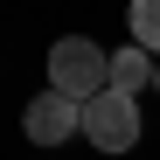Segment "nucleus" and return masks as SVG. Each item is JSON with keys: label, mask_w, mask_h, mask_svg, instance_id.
I'll return each mask as SVG.
<instances>
[{"label": "nucleus", "mask_w": 160, "mask_h": 160, "mask_svg": "<svg viewBox=\"0 0 160 160\" xmlns=\"http://www.w3.org/2000/svg\"><path fill=\"white\" fill-rule=\"evenodd\" d=\"M153 91H160V63H153Z\"/></svg>", "instance_id": "6"}, {"label": "nucleus", "mask_w": 160, "mask_h": 160, "mask_svg": "<svg viewBox=\"0 0 160 160\" xmlns=\"http://www.w3.org/2000/svg\"><path fill=\"white\" fill-rule=\"evenodd\" d=\"M104 77H112V56L91 42V35H63L49 49V91H70V98H98Z\"/></svg>", "instance_id": "1"}, {"label": "nucleus", "mask_w": 160, "mask_h": 160, "mask_svg": "<svg viewBox=\"0 0 160 160\" xmlns=\"http://www.w3.org/2000/svg\"><path fill=\"white\" fill-rule=\"evenodd\" d=\"M84 139L98 153H132L139 146V98H125L104 84L98 98H84Z\"/></svg>", "instance_id": "2"}, {"label": "nucleus", "mask_w": 160, "mask_h": 160, "mask_svg": "<svg viewBox=\"0 0 160 160\" xmlns=\"http://www.w3.org/2000/svg\"><path fill=\"white\" fill-rule=\"evenodd\" d=\"M21 132H28L35 146H63L70 132H84V98H70V91H42V98H28Z\"/></svg>", "instance_id": "3"}, {"label": "nucleus", "mask_w": 160, "mask_h": 160, "mask_svg": "<svg viewBox=\"0 0 160 160\" xmlns=\"http://www.w3.org/2000/svg\"><path fill=\"white\" fill-rule=\"evenodd\" d=\"M153 49H139V42H132V49H112V77H104V84H112V91H125V98H139L146 84H153Z\"/></svg>", "instance_id": "4"}, {"label": "nucleus", "mask_w": 160, "mask_h": 160, "mask_svg": "<svg viewBox=\"0 0 160 160\" xmlns=\"http://www.w3.org/2000/svg\"><path fill=\"white\" fill-rule=\"evenodd\" d=\"M125 28H132V42H139V49H153V56H160V0H132V7H125Z\"/></svg>", "instance_id": "5"}]
</instances>
